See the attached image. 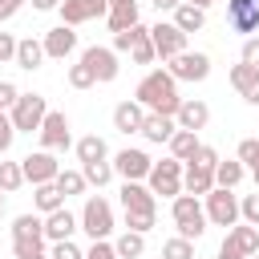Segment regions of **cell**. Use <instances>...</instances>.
<instances>
[{"mask_svg": "<svg viewBox=\"0 0 259 259\" xmlns=\"http://www.w3.org/2000/svg\"><path fill=\"white\" fill-rule=\"evenodd\" d=\"M12 239H45V219L40 214H16Z\"/></svg>", "mask_w": 259, "mask_h": 259, "instance_id": "obj_32", "label": "cell"}, {"mask_svg": "<svg viewBox=\"0 0 259 259\" xmlns=\"http://www.w3.org/2000/svg\"><path fill=\"white\" fill-rule=\"evenodd\" d=\"M182 190L206 198V194L214 190V170H210V166H194V162H186V170H182Z\"/></svg>", "mask_w": 259, "mask_h": 259, "instance_id": "obj_19", "label": "cell"}, {"mask_svg": "<svg viewBox=\"0 0 259 259\" xmlns=\"http://www.w3.org/2000/svg\"><path fill=\"white\" fill-rule=\"evenodd\" d=\"M146 105L138 101V97H130V101H121V105H113V130L117 134H142V121H146Z\"/></svg>", "mask_w": 259, "mask_h": 259, "instance_id": "obj_15", "label": "cell"}, {"mask_svg": "<svg viewBox=\"0 0 259 259\" xmlns=\"http://www.w3.org/2000/svg\"><path fill=\"white\" fill-rule=\"evenodd\" d=\"M81 174H85V182H89V186H97V190H101V186H109V182H113V174H117V170H113V162H85V166H81Z\"/></svg>", "mask_w": 259, "mask_h": 259, "instance_id": "obj_33", "label": "cell"}, {"mask_svg": "<svg viewBox=\"0 0 259 259\" xmlns=\"http://www.w3.org/2000/svg\"><path fill=\"white\" fill-rule=\"evenodd\" d=\"M36 134H40V150H53V154H57V150H69V146H73V134H69V117H65L61 109H49Z\"/></svg>", "mask_w": 259, "mask_h": 259, "instance_id": "obj_8", "label": "cell"}, {"mask_svg": "<svg viewBox=\"0 0 259 259\" xmlns=\"http://www.w3.org/2000/svg\"><path fill=\"white\" fill-rule=\"evenodd\" d=\"M73 231H81V219H77L69 206H57L53 214H45V239H49V243L73 239Z\"/></svg>", "mask_w": 259, "mask_h": 259, "instance_id": "obj_16", "label": "cell"}, {"mask_svg": "<svg viewBox=\"0 0 259 259\" xmlns=\"http://www.w3.org/2000/svg\"><path fill=\"white\" fill-rule=\"evenodd\" d=\"M138 16H142L138 0H125V4H109L105 24H109V32H125V28H134V24H138Z\"/></svg>", "mask_w": 259, "mask_h": 259, "instance_id": "obj_22", "label": "cell"}, {"mask_svg": "<svg viewBox=\"0 0 259 259\" xmlns=\"http://www.w3.org/2000/svg\"><path fill=\"white\" fill-rule=\"evenodd\" d=\"M186 4H198V8H210L214 0H186Z\"/></svg>", "mask_w": 259, "mask_h": 259, "instance_id": "obj_58", "label": "cell"}, {"mask_svg": "<svg viewBox=\"0 0 259 259\" xmlns=\"http://www.w3.org/2000/svg\"><path fill=\"white\" fill-rule=\"evenodd\" d=\"M239 61H247V65L259 69V36H247V40H243V57H239Z\"/></svg>", "mask_w": 259, "mask_h": 259, "instance_id": "obj_50", "label": "cell"}, {"mask_svg": "<svg viewBox=\"0 0 259 259\" xmlns=\"http://www.w3.org/2000/svg\"><path fill=\"white\" fill-rule=\"evenodd\" d=\"M174 121H178V130H194V134H198V130H206V121H210V105H206V101H186V97H182Z\"/></svg>", "mask_w": 259, "mask_h": 259, "instance_id": "obj_18", "label": "cell"}, {"mask_svg": "<svg viewBox=\"0 0 259 259\" xmlns=\"http://www.w3.org/2000/svg\"><path fill=\"white\" fill-rule=\"evenodd\" d=\"M32 202H36V214H53L57 206H65V194L57 190V182H40L36 194H32Z\"/></svg>", "mask_w": 259, "mask_h": 259, "instance_id": "obj_29", "label": "cell"}, {"mask_svg": "<svg viewBox=\"0 0 259 259\" xmlns=\"http://www.w3.org/2000/svg\"><path fill=\"white\" fill-rule=\"evenodd\" d=\"M113 247H117V255H121V259H142V255H146V235L125 227V231L113 239Z\"/></svg>", "mask_w": 259, "mask_h": 259, "instance_id": "obj_28", "label": "cell"}, {"mask_svg": "<svg viewBox=\"0 0 259 259\" xmlns=\"http://www.w3.org/2000/svg\"><path fill=\"white\" fill-rule=\"evenodd\" d=\"M53 259H85V251L73 243V239H61V243H53V251H49Z\"/></svg>", "mask_w": 259, "mask_h": 259, "instance_id": "obj_45", "label": "cell"}, {"mask_svg": "<svg viewBox=\"0 0 259 259\" xmlns=\"http://www.w3.org/2000/svg\"><path fill=\"white\" fill-rule=\"evenodd\" d=\"M247 178V166L239 162V158H219V166H214V186H227V190H235L239 182Z\"/></svg>", "mask_w": 259, "mask_h": 259, "instance_id": "obj_27", "label": "cell"}, {"mask_svg": "<svg viewBox=\"0 0 259 259\" xmlns=\"http://www.w3.org/2000/svg\"><path fill=\"white\" fill-rule=\"evenodd\" d=\"M150 40H154V49H158V57H162V65L170 61V57H178V53H186V32L174 24V20H158L154 28H150Z\"/></svg>", "mask_w": 259, "mask_h": 259, "instance_id": "obj_9", "label": "cell"}, {"mask_svg": "<svg viewBox=\"0 0 259 259\" xmlns=\"http://www.w3.org/2000/svg\"><path fill=\"white\" fill-rule=\"evenodd\" d=\"M20 170H24V182L40 186V182H57V174H61V162L53 158V150H36V154L20 158Z\"/></svg>", "mask_w": 259, "mask_h": 259, "instance_id": "obj_13", "label": "cell"}, {"mask_svg": "<svg viewBox=\"0 0 259 259\" xmlns=\"http://www.w3.org/2000/svg\"><path fill=\"white\" fill-rule=\"evenodd\" d=\"M227 24L243 40L259 32V0H227Z\"/></svg>", "mask_w": 259, "mask_h": 259, "instance_id": "obj_10", "label": "cell"}, {"mask_svg": "<svg viewBox=\"0 0 259 259\" xmlns=\"http://www.w3.org/2000/svg\"><path fill=\"white\" fill-rule=\"evenodd\" d=\"M16 65H20L24 73L40 69V65H45V40H32V36H24V40L16 45Z\"/></svg>", "mask_w": 259, "mask_h": 259, "instance_id": "obj_25", "label": "cell"}, {"mask_svg": "<svg viewBox=\"0 0 259 259\" xmlns=\"http://www.w3.org/2000/svg\"><path fill=\"white\" fill-rule=\"evenodd\" d=\"M8 113H12L16 134H32V130H40V121L49 113V101H45V93H20Z\"/></svg>", "mask_w": 259, "mask_h": 259, "instance_id": "obj_5", "label": "cell"}, {"mask_svg": "<svg viewBox=\"0 0 259 259\" xmlns=\"http://www.w3.org/2000/svg\"><path fill=\"white\" fill-rule=\"evenodd\" d=\"M109 4H125V0H109Z\"/></svg>", "mask_w": 259, "mask_h": 259, "instance_id": "obj_60", "label": "cell"}, {"mask_svg": "<svg viewBox=\"0 0 259 259\" xmlns=\"http://www.w3.org/2000/svg\"><path fill=\"white\" fill-rule=\"evenodd\" d=\"M77 219H81V231H85L89 239H109V235H113V206H109L101 194H89Z\"/></svg>", "mask_w": 259, "mask_h": 259, "instance_id": "obj_3", "label": "cell"}, {"mask_svg": "<svg viewBox=\"0 0 259 259\" xmlns=\"http://www.w3.org/2000/svg\"><path fill=\"white\" fill-rule=\"evenodd\" d=\"M190 162H194V166H210V170H214V166H219V150H214V146H198V154H194Z\"/></svg>", "mask_w": 259, "mask_h": 259, "instance_id": "obj_47", "label": "cell"}, {"mask_svg": "<svg viewBox=\"0 0 259 259\" xmlns=\"http://www.w3.org/2000/svg\"><path fill=\"white\" fill-rule=\"evenodd\" d=\"M182 170H186V162H178V158L170 154V158L154 162L146 186H150L154 194H162V198H178V194H182Z\"/></svg>", "mask_w": 259, "mask_h": 259, "instance_id": "obj_4", "label": "cell"}, {"mask_svg": "<svg viewBox=\"0 0 259 259\" xmlns=\"http://www.w3.org/2000/svg\"><path fill=\"white\" fill-rule=\"evenodd\" d=\"M85 186H89V182H85V174H81V170H65V166H61V174H57V190H61L65 198L85 194Z\"/></svg>", "mask_w": 259, "mask_h": 259, "instance_id": "obj_34", "label": "cell"}, {"mask_svg": "<svg viewBox=\"0 0 259 259\" xmlns=\"http://www.w3.org/2000/svg\"><path fill=\"white\" fill-rule=\"evenodd\" d=\"M69 85H73V89H93V85H97V73H93L85 61H77V65H69Z\"/></svg>", "mask_w": 259, "mask_h": 259, "instance_id": "obj_38", "label": "cell"}, {"mask_svg": "<svg viewBox=\"0 0 259 259\" xmlns=\"http://www.w3.org/2000/svg\"><path fill=\"white\" fill-rule=\"evenodd\" d=\"M174 130H178V121H174V117H166V113H146V121H142V138H146V142H154V146L170 142V138H174Z\"/></svg>", "mask_w": 259, "mask_h": 259, "instance_id": "obj_21", "label": "cell"}, {"mask_svg": "<svg viewBox=\"0 0 259 259\" xmlns=\"http://www.w3.org/2000/svg\"><path fill=\"white\" fill-rule=\"evenodd\" d=\"M239 162H243L247 170L259 162V138H243V142H239Z\"/></svg>", "mask_w": 259, "mask_h": 259, "instance_id": "obj_44", "label": "cell"}, {"mask_svg": "<svg viewBox=\"0 0 259 259\" xmlns=\"http://www.w3.org/2000/svg\"><path fill=\"white\" fill-rule=\"evenodd\" d=\"M166 69H170V77L174 81H206L210 77V57L206 53H178V57H170L166 61Z\"/></svg>", "mask_w": 259, "mask_h": 259, "instance_id": "obj_7", "label": "cell"}, {"mask_svg": "<svg viewBox=\"0 0 259 259\" xmlns=\"http://www.w3.org/2000/svg\"><path fill=\"white\" fill-rule=\"evenodd\" d=\"M16 45H20V40H16L12 32H0V65H4V61H16Z\"/></svg>", "mask_w": 259, "mask_h": 259, "instance_id": "obj_48", "label": "cell"}, {"mask_svg": "<svg viewBox=\"0 0 259 259\" xmlns=\"http://www.w3.org/2000/svg\"><path fill=\"white\" fill-rule=\"evenodd\" d=\"M85 259H121V255H117V247L109 239H93L89 251H85Z\"/></svg>", "mask_w": 259, "mask_h": 259, "instance_id": "obj_43", "label": "cell"}, {"mask_svg": "<svg viewBox=\"0 0 259 259\" xmlns=\"http://www.w3.org/2000/svg\"><path fill=\"white\" fill-rule=\"evenodd\" d=\"M32 251H45V239H12V255L16 259H28Z\"/></svg>", "mask_w": 259, "mask_h": 259, "instance_id": "obj_46", "label": "cell"}, {"mask_svg": "<svg viewBox=\"0 0 259 259\" xmlns=\"http://www.w3.org/2000/svg\"><path fill=\"white\" fill-rule=\"evenodd\" d=\"M109 12V0H61V24H85Z\"/></svg>", "mask_w": 259, "mask_h": 259, "instance_id": "obj_14", "label": "cell"}, {"mask_svg": "<svg viewBox=\"0 0 259 259\" xmlns=\"http://www.w3.org/2000/svg\"><path fill=\"white\" fill-rule=\"evenodd\" d=\"M239 219H243V223H251V227H259V190L239 198Z\"/></svg>", "mask_w": 259, "mask_h": 259, "instance_id": "obj_41", "label": "cell"}, {"mask_svg": "<svg viewBox=\"0 0 259 259\" xmlns=\"http://www.w3.org/2000/svg\"><path fill=\"white\" fill-rule=\"evenodd\" d=\"M251 178H255V190H259V162L251 166Z\"/></svg>", "mask_w": 259, "mask_h": 259, "instance_id": "obj_57", "label": "cell"}, {"mask_svg": "<svg viewBox=\"0 0 259 259\" xmlns=\"http://www.w3.org/2000/svg\"><path fill=\"white\" fill-rule=\"evenodd\" d=\"M0 214H4V190H0Z\"/></svg>", "mask_w": 259, "mask_h": 259, "instance_id": "obj_59", "label": "cell"}, {"mask_svg": "<svg viewBox=\"0 0 259 259\" xmlns=\"http://www.w3.org/2000/svg\"><path fill=\"white\" fill-rule=\"evenodd\" d=\"M32 8L36 12H53V8H61V0H32Z\"/></svg>", "mask_w": 259, "mask_h": 259, "instance_id": "obj_54", "label": "cell"}, {"mask_svg": "<svg viewBox=\"0 0 259 259\" xmlns=\"http://www.w3.org/2000/svg\"><path fill=\"white\" fill-rule=\"evenodd\" d=\"M69 53H77V32H73V24H57V28H49V32H45V57L65 61Z\"/></svg>", "mask_w": 259, "mask_h": 259, "instance_id": "obj_17", "label": "cell"}, {"mask_svg": "<svg viewBox=\"0 0 259 259\" xmlns=\"http://www.w3.org/2000/svg\"><path fill=\"white\" fill-rule=\"evenodd\" d=\"M81 61L97 73V81L101 85H109V81H117V73H121V65H117V53H113V45H89L85 53H81Z\"/></svg>", "mask_w": 259, "mask_h": 259, "instance_id": "obj_11", "label": "cell"}, {"mask_svg": "<svg viewBox=\"0 0 259 259\" xmlns=\"http://www.w3.org/2000/svg\"><path fill=\"white\" fill-rule=\"evenodd\" d=\"M28 259H53V255H49V251H32Z\"/></svg>", "mask_w": 259, "mask_h": 259, "instance_id": "obj_56", "label": "cell"}, {"mask_svg": "<svg viewBox=\"0 0 259 259\" xmlns=\"http://www.w3.org/2000/svg\"><path fill=\"white\" fill-rule=\"evenodd\" d=\"M247 259H259V251H255V255H247Z\"/></svg>", "mask_w": 259, "mask_h": 259, "instance_id": "obj_61", "label": "cell"}, {"mask_svg": "<svg viewBox=\"0 0 259 259\" xmlns=\"http://www.w3.org/2000/svg\"><path fill=\"white\" fill-rule=\"evenodd\" d=\"M20 186H24V170H20V162H0V190L12 194V190H20Z\"/></svg>", "mask_w": 259, "mask_h": 259, "instance_id": "obj_36", "label": "cell"}, {"mask_svg": "<svg viewBox=\"0 0 259 259\" xmlns=\"http://www.w3.org/2000/svg\"><path fill=\"white\" fill-rule=\"evenodd\" d=\"M194 259H198V255H194Z\"/></svg>", "mask_w": 259, "mask_h": 259, "instance_id": "obj_62", "label": "cell"}, {"mask_svg": "<svg viewBox=\"0 0 259 259\" xmlns=\"http://www.w3.org/2000/svg\"><path fill=\"white\" fill-rule=\"evenodd\" d=\"M150 4H154V8H158V12H174V8H178V4H182V0H150Z\"/></svg>", "mask_w": 259, "mask_h": 259, "instance_id": "obj_53", "label": "cell"}, {"mask_svg": "<svg viewBox=\"0 0 259 259\" xmlns=\"http://www.w3.org/2000/svg\"><path fill=\"white\" fill-rule=\"evenodd\" d=\"M214 259H247V255H243V251H239V243H235V239H231V235H227V239H223V247H219V255H214Z\"/></svg>", "mask_w": 259, "mask_h": 259, "instance_id": "obj_51", "label": "cell"}, {"mask_svg": "<svg viewBox=\"0 0 259 259\" xmlns=\"http://www.w3.org/2000/svg\"><path fill=\"white\" fill-rule=\"evenodd\" d=\"M170 219H174L182 239H202V231H206V206L198 202V194L170 198Z\"/></svg>", "mask_w": 259, "mask_h": 259, "instance_id": "obj_2", "label": "cell"}, {"mask_svg": "<svg viewBox=\"0 0 259 259\" xmlns=\"http://www.w3.org/2000/svg\"><path fill=\"white\" fill-rule=\"evenodd\" d=\"M134 97H138L150 113H166V117H174L178 105H182V97H178V81L170 77V69H150V73L138 81Z\"/></svg>", "mask_w": 259, "mask_h": 259, "instance_id": "obj_1", "label": "cell"}, {"mask_svg": "<svg viewBox=\"0 0 259 259\" xmlns=\"http://www.w3.org/2000/svg\"><path fill=\"white\" fill-rule=\"evenodd\" d=\"M158 194L146 182H121V206L125 210H158Z\"/></svg>", "mask_w": 259, "mask_h": 259, "instance_id": "obj_20", "label": "cell"}, {"mask_svg": "<svg viewBox=\"0 0 259 259\" xmlns=\"http://www.w3.org/2000/svg\"><path fill=\"white\" fill-rule=\"evenodd\" d=\"M206 223H214V227H235L239 223V198H235V190H227V186H214L210 194H206Z\"/></svg>", "mask_w": 259, "mask_h": 259, "instance_id": "obj_6", "label": "cell"}, {"mask_svg": "<svg viewBox=\"0 0 259 259\" xmlns=\"http://www.w3.org/2000/svg\"><path fill=\"white\" fill-rule=\"evenodd\" d=\"M142 32H146V24H142V20H138L134 28H125V32H113V53H130V49L138 45V36H142Z\"/></svg>", "mask_w": 259, "mask_h": 259, "instance_id": "obj_40", "label": "cell"}, {"mask_svg": "<svg viewBox=\"0 0 259 259\" xmlns=\"http://www.w3.org/2000/svg\"><path fill=\"white\" fill-rule=\"evenodd\" d=\"M255 81H259V69H255V65H247V61L231 65V85H235V93H239V97H247Z\"/></svg>", "mask_w": 259, "mask_h": 259, "instance_id": "obj_31", "label": "cell"}, {"mask_svg": "<svg viewBox=\"0 0 259 259\" xmlns=\"http://www.w3.org/2000/svg\"><path fill=\"white\" fill-rule=\"evenodd\" d=\"M24 4H28V0H0V24H4V20H12Z\"/></svg>", "mask_w": 259, "mask_h": 259, "instance_id": "obj_52", "label": "cell"}, {"mask_svg": "<svg viewBox=\"0 0 259 259\" xmlns=\"http://www.w3.org/2000/svg\"><path fill=\"white\" fill-rule=\"evenodd\" d=\"M130 61H134V65H154V61H158V49H154V40H150V28H146V32L138 36V45L130 49Z\"/></svg>", "mask_w": 259, "mask_h": 259, "instance_id": "obj_35", "label": "cell"}, {"mask_svg": "<svg viewBox=\"0 0 259 259\" xmlns=\"http://www.w3.org/2000/svg\"><path fill=\"white\" fill-rule=\"evenodd\" d=\"M113 170H117L125 182H142V178H150V170H154V158H150L146 150H134V146H125L121 154H113Z\"/></svg>", "mask_w": 259, "mask_h": 259, "instance_id": "obj_12", "label": "cell"}, {"mask_svg": "<svg viewBox=\"0 0 259 259\" xmlns=\"http://www.w3.org/2000/svg\"><path fill=\"white\" fill-rule=\"evenodd\" d=\"M16 97H20V89H16L12 81H0V109H12Z\"/></svg>", "mask_w": 259, "mask_h": 259, "instance_id": "obj_49", "label": "cell"}, {"mask_svg": "<svg viewBox=\"0 0 259 259\" xmlns=\"http://www.w3.org/2000/svg\"><path fill=\"white\" fill-rule=\"evenodd\" d=\"M154 223H158V210H125V227L130 231H154Z\"/></svg>", "mask_w": 259, "mask_h": 259, "instance_id": "obj_39", "label": "cell"}, {"mask_svg": "<svg viewBox=\"0 0 259 259\" xmlns=\"http://www.w3.org/2000/svg\"><path fill=\"white\" fill-rule=\"evenodd\" d=\"M174 24H178L186 36H190V32H202V28H206V8H198V4H186V0H182V4L174 8Z\"/></svg>", "mask_w": 259, "mask_h": 259, "instance_id": "obj_23", "label": "cell"}, {"mask_svg": "<svg viewBox=\"0 0 259 259\" xmlns=\"http://www.w3.org/2000/svg\"><path fill=\"white\" fill-rule=\"evenodd\" d=\"M12 142H16V125H12V113H8V109H0V154H8V150H12Z\"/></svg>", "mask_w": 259, "mask_h": 259, "instance_id": "obj_42", "label": "cell"}, {"mask_svg": "<svg viewBox=\"0 0 259 259\" xmlns=\"http://www.w3.org/2000/svg\"><path fill=\"white\" fill-rule=\"evenodd\" d=\"M73 150H77V162H81V166H85V162H105V158H109V146H105V138H97V134L77 138Z\"/></svg>", "mask_w": 259, "mask_h": 259, "instance_id": "obj_24", "label": "cell"}, {"mask_svg": "<svg viewBox=\"0 0 259 259\" xmlns=\"http://www.w3.org/2000/svg\"><path fill=\"white\" fill-rule=\"evenodd\" d=\"M247 101H251V105H259V81L251 85V93H247Z\"/></svg>", "mask_w": 259, "mask_h": 259, "instance_id": "obj_55", "label": "cell"}, {"mask_svg": "<svg viewBox=\"0 0 259 259\" xmlns=\"http://www.w3.org/2000/svg\"><path fill=\"white\" fill-rule=\"evenodd\" d=\"M227 235L239 243V251H243V255H255V251H259V227H251V223H243V219H239Z\"/></svg>", "mask_w": 259, "mask_h": 259, "instance_id": "obj_30", "label": "cell"}, {"mask_svg": "<svg viewBox=\"0 0 259 259\" xmlns=\"http://www.w3.org/2000/svg\"><path fill=\"white\" fill-rule=\"evenodd\" d=\"M166 146H170V154H174L178 162H190V158L198 154V146H202V142H198V134H194V130H174V138H170Z\"/></svg>", "mask_w": 259, "mask_h": 259, "instance_id": "obj_26", "label": "cell"}, {"mask_svg": "<svg viewBox=\"0 0 259 259\" xmlns=\"http://www.w3.org/2000/svg\"><path fill=\"white\" fill-rule=\"evenodd\" d=\"M162 259H194V239H182V235L166 239L162 243Z\"/></svg>", "mask_w": 259, "mask_h": 259, "instance_id": "obj_37", "label": "cell"}]
</instances>
